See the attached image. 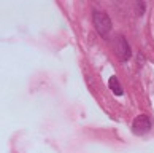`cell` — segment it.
Listing matches in <instances>:
<instances>
[{
    "label": "cell",
    "instance_id": "cell-1",
    "mask_svg": "<svg viewBox=\"0 0 154 153\" xmlns=\"http://www.w3.org/2000/svg\"><path fill=\"white\" fill-rule=\"evenodd\" d=\"M92 22H94V27H95V30L99 35L102 37H106L108 33H110L111 30V19H110V16H108L105 11H94L92 13Z\"/></svg>",
    "mask_w": 154,
    "mask_h": 153
},
{
    "label": "cell",
    "instance_id": "cell-2",
    "mask_svg": "<svg viewBox=\"0 0 154 153\" xmlns=\"http://www.w3.org/2000/svg\"><path fill=\"white\" fill-rule=\"evenodd\" d=\"M152 129V121L148 115H138L132 121V132L135 135H145Z\"/></svg>",
    "mask_w": 154,
    "mask_h": 153
},
{
    "label": "cell",
    "instance_id": "cell-3",
    "mask_svg": "<svg viewBox=\"0 0 154 153\" xmlns=\"http://www.w3.org/2000/svg\"><path fill=\"white\" fill-rule=\"evenodd\" d=\"M115 51H116V56L121 61H127L130 58V46H129V43L127 40L122 37V35H119L116 38V45H115Z\"/></svg>",
    "mask_w": 154,
    "mask_h": 153
},
{
    "label": "cell",
    "instance_id": "cell-4",
    "mask_svg": "<svg viewBox=\"0 0 154 153\" xmlns=\"http://www.w3.org/2000/svg\"><path fill=\"white\" fill-rule=\"evenodd\" d=\"M108 88H110L115 94H118V96L122 94V86H121V83H119V80L116 77H111L110 80H108Z\"/></svg>",
    "mask_w": 154,
    "mask_h": 153
}]
</instances>
